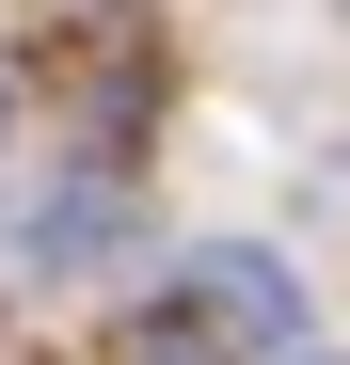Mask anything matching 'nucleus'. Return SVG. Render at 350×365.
Listing matches in <instances>:
<instances>
[{
  "instance_id": "1",
  "label": "nucleus",
  "mask_w": 350,
  "mask_h": 365,
  "mask_svg": "<svg viewBox=\"0 0 350 365\" xmlns=\"http://www.w3.org/2000/svg\"><path fill=\"white\" fill-rule=\"evenodd\" d=\"M286 349H303V270L255 255V238L191 255L159 302H128V334H111V365H286Z\"/></svg>"
},
{
  "instance_id": "2",
  "label": "nucleus",
  "mask_w": 350,
  "mask_h": 365,
  "mask_svg": "<svg viewBox=\"0 0 350 365\" xmlns=\"http://www.w3.org/2000/svg\"><path fill=\"white\" fill-rule=\"evenodd\" d=\"M128 222H144V207H128V175H48V191L0 222V255L64 286V270H111V255H128Z\"/></svg>"
},
{
  "instance_id": "3",
  "label": "nucleus",
  "mask_w": 350,
  "mask_h": 365,
  "mask_svg": "<svg viewBox=\"0 0 350 365\" xmlns=\"http://www.w3.org/2000/svg\"><path fill=\"white\" fill-rule=\"evenodd\" d=\"M0 128H16V64H0Z\"/></svg>"
}]
</instances>
